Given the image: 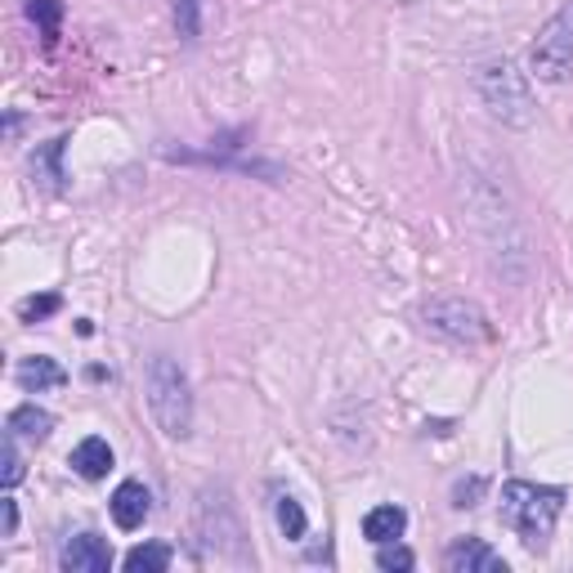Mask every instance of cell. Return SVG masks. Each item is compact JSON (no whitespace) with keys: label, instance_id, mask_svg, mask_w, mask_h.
I'll list each match as a JSON object with an SVG mask.
<instances>
[{"label":"cell","instance_id":"cell-1","mask_svg":"<svg viewBox=\"0 0 573 573\" xmlns=\"http://www.w3.org/2000/svg\"><path fill=\"white\" fill-rule=\"evenodd\" d=\"M502 519L511 524V529L524 538V547L542 551L556 519L564 511V489H551V484H524V480H511L502 489V502H498Z\"/></svg>","mask_w":573,"mask_h":573},{"label":"cell","instance_id":"cell-2","mask_svg":"<svg viewBox=\"0 0 573 573\" xmlns=\"http://www.w3.org/2000/svg\"><path fill=\"white\" fill-rule=\"evenodd\" d=\"M149 412L166 440H188L194 430V390H188L184 367L166 354L149 363Z\"/></svg>","mask_w":573,"mask_h":573},{"label":"cell","instance_id":"cell-3","mask_svg":"<svg viewBox=\"0 0 573 573\" xmlns=\"http://www.w3.org/2000/svg\"><path fill=\"white\" fill-rule=\"evenodd\" d=\"M475 90H480V100L489 104V113H493L502 126H515V130L534 126V117H538L534 90H529V81H524V72H519L511 59L489 63L480 77H475Z\"/></svg>","mask_w":573,"mask_h":573},{"label":"cell","instance_id":"cell-4","mask_svg":"<svg viewBox=\"0 0 573 573\" xmlns=\"http://www.w3.org/2000/svg\"><path fill=\"white\" fill-rule=\"evenodd\" d=\"M421 323H425L430 337H440V341H448V346H484V341H493L489 314L475 305V301H466V296H440V301H430V305L421 309Z\"/></svg>","mask_w":573,"mask_h":573},{"label":"cell","instance_id":"cell-5","mask_svg":"<svg viewBox=\"0 0 573 573\" xmlns=\"http://www.w3.org/2000/svg\"><path fill=\"white\" fill-rule=\"evenodd\" d=\"M529 63H534V77L551 81V85L573 77V0L547 19V27L534 40V59Z\"/></svg>","mask_w":573,"mask_h":573},{"label":"cell","instance_id":"cell-6","mask_svg":"<svg viewBox=\"0 0 573 573\" xmlns=\"http://www.w3.org/2000/svg\"><path fill=\"white\" fill-rule=\"evenodd\" d=\"M63 573H108L113 569V547L100 534H81L59 551Z\"/></svg>","mask_w":573,"mask_h":573},{"label":"cell","instance_id":"cell-7","mask_svg":"<svg viewBox=\"0 0 573 573\" xmlns=\"http://www.w3.org/2000/svg\"><path fill=\"white\" fill-rule=\"evenodd\" d=\"M444 569L448 573H506V560L480 538H457L444 551Z\"/></svg>","mask_w":573,"mask_h":573},{"label":"cell","instance_id":"cell-8","mask_svg":"<svg viewBox=\"0 0 573 573\" xmlns=\"http://www.w3.org/2000/svg\"><path fill=\"white\" fill-rule=\"evenodd\" d=\"M108 511H113V519H117V529H139L143 519H149V511H153V498H149V489H143L139 480H126L117 493H113V502H108Z\"/></svg>","mask_w":573,"mask_h":573},{"label":"cell","instance_id":"cell-9","mask_svg":"<svg viewBox=\"0 0 573 573\" xmlns=\"http://www.w3.org/2000/svg\"><path fill=\"white\" fill-rule=\"evenodd\" d=\"M19 386L23 390H59V386H68V372L59 367V359H50V354H36V359H23L19 363Z\"/></svg>","mask_w":573,"mask_h":573},{"label":"cell","instance_id":"cell-10","mask_svg":"<svg viewBox=\"0 0 573 573\" xmlns=\"http://www.w3.org/2000/svg\"><path fill=\"white\" fill-rule=\"evenodd\" d=\"M72 470L81 475V480H104V475L113 470V448H108V440H100V435H90V440H81L77 448H72Z\"/></svg>","mask_w":573,"mask_h":573},{"label":"cell","instance_id":"cell-11","mask_svg":"<svg viewBox=\"0 0 573 573\" xmlns=\"http://www.w3.org/2000/svg\"><path fill=\"white\" fill-rule=\"evenodd\" d=\"M404 529H408V511H404V506H376V511H367V519H363V538L376 542V547L404 538Z\"/></svg>","mask_w":573,"mask_h":573},{"label":"cell","instance_id":"cell-12","mask_svg":"<svg viewBox=\"0 0 573 573\" xmlns=\"http://www.w3.org/2000/svg\"><path fill=\"white\" fill-rule=\"evenodd\" d=\"M10 430L14 435H27V440H45L55 430V417L45 408H36V404H23V408L10 412Z\"/></svg>","mask_w":573,"mask_h":573},{"label":"cell","instance_id":"cell-13","mask_svg":"<svg viewBox=\"0 0 573 573\" xmlns=\"http://www.w3.org/2000/svg\"><path fill=\"white\" fill-rule=\"evenodd\" d=\"M126 569L130 573H166L171 569V547L166 542H143L126 556Z\"/></svg>","mask_w":573,"mask_h":573},{"label":"cell","instance_id":"cell-14","mask_svg":"<svg viewBox=\"0 0 573 573\" xmlns=\"http://www.w3.org/2000/svg\"><path fill=\"white\" fill-rule=\"evenodd\" d=\"M59 157H63V139H55V143H45V149L32 157V175L36 179H45V188H55L59 194V179H63V171H59Z\"/></svg>","mask_w":573,"mask_h":573},{"label":"cell","instance_id":"cell-15","mask_svg":"<svg viewBox=\"0 0 573 573\" xmlns=\"http://www.w3.org/2000/svg\"><path fill=\"white\" fill-rule=\"evenodd\" d=\"M278 529L286 542H301L305 529H309V519H305V506L296 498H278Z\"/></svg>","mask_w":573,"mask_h":573},{"label":"cell","instance_id":"cell-16","mask_svg":"<svg viewBox=\"0 0 573 573\" xmlns=\"http://www.w3.org/2000/svg\"><path fill=\"white\" fill-rule=\"evenodd\" d=\"M175 32L194 45L202 36V0H175Z\"/></svg>","mask_w":573,"mask_h":573},{"label":"cell","instance_id":"cell-17","mask_svg":"<svg viewBox=\"0 0 573 573\" xmlns=\"http://www.w3.org/2000/svg\"><path fill=\"white\" fill-rule=\"evenodd\" d=\"M27 14L40 23V32L45 36H59V19H63V5H59V0H27Z\"/></svg>","mask_w":573,"mask_h":573},{"label":"cell","instance_id":"cell-18","mask_svg":"<svg viewBox=\"0 0 573 573\" xmlns=\"http://www.w3.org/2000/svg\"><path fill=\"white\" fill-rule=\"evenodd\" d=\"M0 466H5V470H0V484L14 489V484L23 480V457H19V448H14V430L5 435V448H0Z\"/></svg>","mask_w":573,"mask_h":573},{"label":"cell","instance_id":"cell-19","mask_svg":"<svg viewBox=\"0 0 573 573\" xmlns=\"http://www.w3.org/2000/svg\"><path fill=\"white\" fill-rule=\"evenodd\" d=\"M412 564H417V556H412L408 547H399V542H381V551H376V569L395 573V569H412Z\"/></svg>","mask_w":573,"mask_h":573},{"label":"cell","instance_id":"cell-20","mask_svg":"<svg viewBox=\"0 0 573 573\" xmlns=\"http://www.w3.org/2000/svg\"><path fill=\"white\" fill-rule=\"evenodd\" d=\"M59 309V296L55 292H45V296H27L23 305H19V314L27 318V323H40V318H50Z\"/></svg>","mask_w":573,"mask_h":573},{"label":"cell","instance_id":"cell-21","mask_svg":"<svg viewBox=\"0 0 573 573\" xmlns=\"http://www.w3.org/2000/svg\"><path fill=\"white\" fill-rule=\"evenodd\" d=\"M484 493V480H461L457 489H453V506H475V498Z\"/></svg>","mask_w":573,"mask_h":573},{"label":"cell","instance_id":"cell-22","mask_svg":"<svg viewBox=\"0 0 573 573\" xmlns=\"http://www.w3.org/2000/svg\"><path fill=\"white\" fill-rule=\"evenodd\" d=\"M14 529H19V506H14V498H5L0 502V534L14 538Z\"/></svg>","mask_w":573,"mask_h":573}]
</instances>
